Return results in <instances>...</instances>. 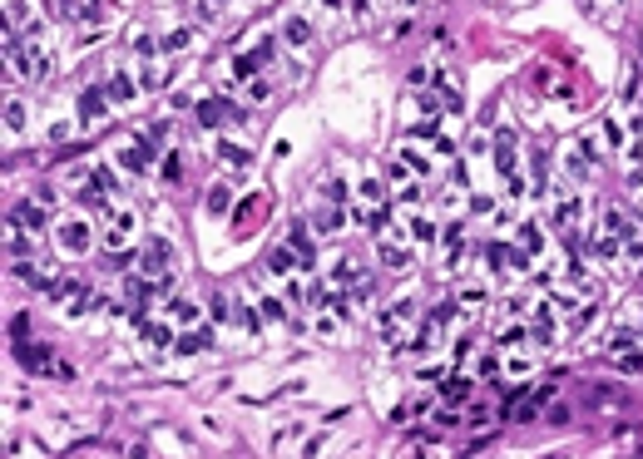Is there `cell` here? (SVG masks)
I'll return each instance as SVG.
<instances>
[{
	"instance_id": "17",
	"label": "cell",
	"mask_w": 643,
	"mask_h": 459,
	"mask_svg": "<svg viewBox=\"0 0 643 459\" xmlns=\"http://www.w3.org/2000/svg\"><path fill=\"white\" fill-rule=\"evenodd\" d=\"M361 198H366L371 208H377V203H386V188H381V178H371V173H366V178H361Z\"/></svg>"
},
{
	"instance_id": "28",
	"label": "cell",
	"mask_w": 643,
	"mask_h": 459,
	"mask_svg": "<svg viewBox=\"0 0 643 459\" xmlns=\"http://www.w3.org/2000/svg\"><path fill=\"white\" fill-rule=\"evenodd\" d=\"M262 316H273V321H292V316H287V306H282V302H273V297L262 302Z\"/></svg>"
},
{
	"instance_id": "32",
	"label": "cell",
	"mask_w": 643,
	"mask_h": 459,
	"mask_svg": "<svg viewBox=\"0 0 643 459\" xmlns=\"http://www.w3.org/2000/svg\"><path fill=\"white\" fill-rule=\"evenodd\" d=\"M164 178H169V183H179V178H183V163H179L174 153H169V163H164Z\"/></svg>"
},
{
	"instance_id": "12",
	"label": "cell",
	"mask_w": 643,
	"mask_h": 459,
	"mask_svg": "<svg viewBox=\"0 0 643 459\" xmlns=\"http://www.w3.org/2000/svg\"><path fill=\"white\" fill-rule=\"evenodd\" d=\"M218 158H223L228 168H248V163H252V153L238 148V143H218Z\"/></svg>"
},
{
	"instance_id": "24",
	"label": "cell",
	"mask_w": 643,
	"mask_h": 459,
	"mask_svg": "<svg viewBox=\"0 0 643 459\" xmlns=\"http://www.w3.org/2000/svg\"><path fill=\"white\" fill-rule=\"evenodd\" d=\"M411 233H416V242H431L436 227H431V217H411Z\"/></svg>"
},
{
	"instance_id": "2",
	"label": "cell",
	"mask_w": 643,
	"mask_h": 459,
	"mask_svg": "<svg viewBox=\"0 0 643 459\" xmlns=\"http://www.w3.org/2000/svg\"><path fill=\"white\" fill-rule=\"evenodd\" d=\"M50 356H55L50 346H30V341H15V361L30 366V371H40V375H55V361H50Z\"/></svg>"
},
{
	"instance_id": "19",
	"label": "cell",
	"mask_w": 643,
	"mask_h": 459,
	"mask_svg": "<svg viewBox=\"0 0 643 459\" xmlns=\"http://www.w3.org/2000/svg\"><path fill=\"white\" fill-rule=\"evenodd\" d=\"M322 193H327V203H347V178H342V173H332L327 183H322Z\"/></svg>"
},
{
	"instance_id": "18",
	"label": "cell",
	"mask_w": 643,
	"mask_h": 459,
	"mask_svg": "<svg viewBox=\"0 0 643 459\" xmlns=\"http://www.w3.org/2000/svg\"><path fill=\"white\" fill-rule=\"evenodd\" d=\"M6 129H10V134H20V129H25V104H20V99H10V104H6Z\"/></svg>"
},
{
	"instance_id": "10",
	"label": "cell",
	"mask_w": 643,
	"mask_h": 459,
	"mask_svg": "<svg viewBox=\"0 0 643 459\" xmlns=\"http://www.w3.org/2000/svg\"><path fill=\"white\" fill-rule=\"evenodd\" d=\"M203 208H208V212H213V217H223V212H228V208H233V193H228V188H223V183H213V188H208V193H203Z\"/></svg>"
},
{
	"instance_id": "31",
	"label": "cell",
	"mask_w": 643,
	"mask_h": 459,
	"mask_svg": "<svg viewBox=\"0 0 643 459\" xmlns=\"http://www.w3.org/2000/svg\"><path fill=\"white\" fill-rule=\"evenodd\" d=\"M203 341H208V336H183V341H179V356H193Z\"/></svg>"
},
{
	"instance_id": "35",
	"label": "cell",
	"mask_w": 643,
	"mask_h": 459,
	"mask_svg": "<svg viewBox=\"0 0 643 459\" xmlns=\"http://www.w3.org/2000/svg\"><path fill=\"white\" fill-rule=\"evenodd\" d=\"M10 10H15V25H25V20H30V6H25V0H10Z\"/></svg>"
},
{
	"instance_id": "6",
	"label": "cell",
	"mask_w": 643,
	"mask_h": 459,
	"mask_svg": "<svg viewBox=\"0 0 643 459\" xmlns=\"http://www.w3.org/2000/svg\"><path fill=\"white\" fill-rule=\"evenodd\" d=\"M529 336H534V341H554V336H559V326H554V302L534 306V316H529Z\"/></svg>"
},
{
	"instance_id": "23",
	"label": "cell",
	"mask_w": 643,
	"mask_h": 459,
	"mask_svg": "<svg viewBox=\"0 0 643 459\" xmlns=\"http://www.w3.org/2000/svg\"><path fill=\"white\" fill-rule=\"evenodd\" d=\"M396 203H401V208H416V203H421V183H401Z\"/></svg>"
},
{
	"instance_id": "11",
	"label": "cell",
	"mask_w": 643,
	"mask_h": 459,
	"mask_svg": "<svg viewBox=\"0 0 643 459\" xmlns=\"http://www.w3.org/2000/svg\"><path fill=\"white\" fill-rule=\"evenodd\" d=\"M10 222H20V227H35V233H45V212H40V208H30V203H20V208L10 212Z\"/></svg>"
},
{
	"instance_id": "3",
	"label": "cell",
	"mask_w": 643,
	"mask_h": 459,
	"mask_svg": "<svg viewBox=\"0 0 643 459\" xmlns=\"http://www.w3.org/2000/svg\"><path fill=\"white\" fill-rule=\"evenodd\" d=\"M149 163H153L149 139H134V143H124V148H119V168H124V173H149Z\"/></svg>"
},
{
	"instance_id": "14",
	"label": "cell",
	"mask_w": 643,
	"mask_h": 459,
	"mask_svg": "<svg viewBox=\"0 0 643 459\" xmlns=\"http://www.w3.org/2000/svg\"><path fill=\"white\" fill-rule=\"evenodd\" d=\"M337 227H342V203H332V208L317 212V233H337Z\"/></svg>"
},
{
	"instance_id": "4",
	"label": "cell",
	"mask_w": 643,
	"mask_h": 459,
	"mask_svg": "<svg viewBox=\"0 0 643 459\" xmlns=\"http://www.w3.org/2000/svg\"><path fill=\"white\" fill-rule=\"evenodd\" d=\"M104 222H109V233H104V242H109L114 252L129 242V233H134V212H119V208H109L104 212Z\"/></svg>"
},
{
	"instance_id": "36",
	"label": "cell",
	"mask_w": 643,
	"mask_h": 459,
	"mask_svg": "<svg viewBox=\"0 0 643 459\" xmlns=\"http://www.w3.org/2000/svg\"><path fill=\"white\" fill-rule=\"evenodd\" d=\"M45 10L50 15H70V0H45Z\"/></svg>"
},
{
	"instance_id": "37",
	"label": "cell",
	"mask_w": 643,
	"mask_h": 459,
	"mask_svg": "<svg viewBox=\"0 0 643 459\" xmlns=\"http://www.w3.org/2000/svg\"><path fill=\"white\" fill-rule=\"evenodd\" d=\"M322 10H332V15H337V10H342V0H322Z\"/></svg>"
},
{
	"instance_id": "7",
	"label": "cell",
	"mask_w": 643,
	"mask_h": 459,
	"mask_svg": "<svg viewBox=\"0 0 643 459\" xmlns=\"http://www.w3.org/2000/svg\"><path fill=\"white\" fill-rule=\"evenodd\" d=\"M60 247H65L70 257H84V252H89V227H84V222H65V227H60Z\"/></svg>"
},
{
	"instance_id": "25",
	"label": "cell",
	"mask_w": 643,
	"mask_h": 459,
	"mask_svg": "<svg viewBox=\"0 0 643 459\" xmlns=\"http://www.w3.org/2000/svg\"><path fill=\"white\" fill-rule=\"evenodd\" d=\"M80 20H84V25H99V20H104V6H99V0H89V6H80Z\"/></svg>"
},
{
	"instance_id": "30",
	"label": "cell",
	"mask_w": 643,
	"mask_h": 459,
	"mask_svg": "<svg viewBox=\"0 0 643 459\" xmlns=\"http://www.w3.org/2000/svg\"><path fill=\"white\" fill-rule=\"evenodd\" d=\"M30 336V321L25 316H10V341H25Z\"/></svg>"
},
{
	"instance_id": "21",
	"label": "cell",
	"mask_w": 643,
	"mask_h": 459,
	"mask_svg": "<svg viewBox=\"0 0 643 459\" xmlns=\"http://www.w3.org/2000/svg\"><path fill=\"white\" fill-rule=\"evenodd\" d=\"M381 262H386V267H406L411 257H406V247H396V242H386V238H381Z\"/></svg>"
},
{
	"instance_id": "34",
	"label": "cell",
	"mask_w": 643,
	"mask_h": 459,
	"mask_svg": "<svg viewBox=\"0 0 643 459\" xmlns=\"http://www.w3.org/2000/svg\"><path fill=\"white\" fill-rule=\"evenodd\" d=\"M94 183H99L104 193H109V188H114V173H109V168H94Z\"/></svg>"
},
{
	"instance_id": "16",
	"label": "cell",
	"mask_w": 643,
	"mask_h": 459,
	"mask_svg": "<svg viewBox=\"0 0 643 459\" xmlns=\"http://www.w3.org/2000/svg\"><path fill=\"white\" fill-rule=\"evenodd\" d=\"M188 45H193V30H188V25H179V30L164 35V49H169V54H179V49H188Z\"/></svg>"
},
{
	"instance_id": "39",
	"label": "cell",
	"mask_w": 643,
	"mask_h": 459,
	"mask_svg": "<svg viewBox=\"0 0 643 459\" xmlns=\"http://www.w3.org/2000/svg\"><path fill=\"white\" fill-rule=\"evenodd\" d=\"M218 6H223V0H208V10H218Z\"/></svg>"
},
{
	"instance_id": "1",
	"label": "cell",
	"mask_w": 643,
	"mask_h": 459,
	"mask_svg": "<svg viewBox=\"0 0 643 459\" xmlns=\"http://www.w3.org/2000/svg\"><path fill=\"white\" fill-rule=\"evenodd\" d=\"M193 114H198V124H203V129H218V124H228V119H233V124H252V119H248V109H233L228 99H198Z\"/></svg>"
},
{
	"instance_id": "26",
	"label": "cell",
	"mask_w": 643,
	"mask_h": 459,
	"mask_svg": "<svg viewBox=\"0 0 643 459\" xmlns=\"http://www.w3.org/2000/svg\"><path fill=\"white\" fill-rule=\"evenodd\" d=\"M599 134H604V143H609V148H619V143H623V129H619L614 119H604V129H599Z\"/></svg>"
},
{
	"instance_id": "15",
	"label": "cell",
	"mask_w": 643,
	"mask_h": 459,
	"mask_svg": "<svg viewBox=\"0 0 643 459\" xmlns=\"http://www.w3.org/2000/svg\"><path fill=\"white\" fill-rule=\"evenodd\" d=\"M104 89H109V99H114V104H124V99H134V79H129V75H114V79H109V84H104Z\"/></svg>"
},
{
	"instance_id": "8",
	"label": "cell",
	"mask_w": 643,
	"mask_h": 459,
	"mask_svg": "<svg viewBox=\"0 0 643 459\" xmlns=\"http://www.w3.org/2000/svg\"><path fill=\"white\" fill-rule=\"evenodd\" d=\"M282 40H287L292 49H307V45H312V25H307V15H287V20H282Z\"/></svg>"
},
{
	"instance_id": "22",
	"label": "cell",
	"mask_w": 643,
	"mask_h": 459,
	"mask_svg": "<svg viewBox=\"0 0 643 459\" xmlns=\"http://www.w3.org/2000/svg\"><path fill=\"white\" fill-rule=\"evenodd\" d=\"M520 242H524V252H529V257L545 247V238H540V227H534V222H529V227H520Z\"/></svg>"
},
{
	"instance_id": "38",
	"label": "cell",
	"mask_w": 643,
	"mask_h": 459,
	"mask_svg": "<svg viewBox=\"0 0 643 459\" xmlns=\"http://www.w3.org/2000/svg\"><path fill=\"white\" fill-rule=\"evenodd\" d=\"M356 10H361V15H371V0H356Z\"/></svg>"
},
{
	"instance_id": "27",
	"label": "cell",
	"mask_w": 643,
	"mask_h": 459,
	"mask_svg": "<svg viewBox=\"0 0 643 459\" xmlns=\"http://www.w3.org/2000/svg\"><path fill=\"white\" fill-rule=\"evenodd\" d=\"M292 257H297L292 247H278V252H273V272H292Z\"/></svg>"
},
{
	"instance_id": "33",
	"label": "cell",
	"mask_w": 643,
	"mask_h": 459,
	"mask_svg": "<svg viewBox=\"0 0 643 459\" xmlns=\"http://www.w3.org/2000/svg\"><path fill=\"white\" fill-rule=\"evenodd\" d=\"M524 341V326H510V331H500V346H520Z\"/></svg>"
},
{
	"instance_id": "29",
	"label": "cell",
	"mask_w": 643,
	"mask_h": 459,
	"mask_svg": "<svg viewBox=\"0 0 643 459\" xmlns=\"http://www.w3.org/2000/svg\"><path fill=\"white\" fill-rule=\"evenodd\" d=\"M174 316H179V321H198V306H193V302H183V297H179V302H174Z\"/></svg>"
},
{
	"instance_id": "20",
	"label": "cell",
	"mask_w": 643,
	"mask_h": 459,
	"mask_svg": "<svg viewBox=\"0 0 643 459\" xmlns=\"http://www.w3.org/2000/svg\"><path fill=\"white\" fill-rule=\"evenodd\" d=\"M638 79H643V75H638V65H633V60H628V70H623V89H619V94H623V99H628V104H633V99H638Z\"/></svg>"
},
{
	"instance_id": "5",
	"label": "cell",
	"mask_w": 643,
	"mask_h": 459,
	"mask_svg": "<svg viewBox=\"0 0 643 459\" xmlns=\"http://www.w3.org/2000/svg\"><path fill=\"white\" fill-rule=\"evenodd\" d=\"M287 247L297 252V262H302V267H312L317 247H312V238H307V222H302V217H292V227H287Z\"/></svg>"
},
{
	"instance_id": "13",
	"label": "cell",
	"mask_w": 643,
	"mask_h": 459,
	"mask_svg": "<svg viewBox=\"0 0 643 459\" xmlns=\"http://www.w3.org/2000/svg\"><path fill=\"white\" fill-rule=\"evenodd\" d=\"M441 395H446V405H465L470 380H460V375H455V380H446V385H441Z\"/></svg>"
},
{
	"instance_id": "9",
	"label": "cell",
	"mask_w": 643,
	"mask_h": 459,
	"mask_svg": "<svg viewBox=\"0 0 643 459\" xmlns=\"http://www.w3.org/2000/svg\"><path fill=\"white\" fill-rule=\"evenodd\" d=\"M104 104H109V89H84V94H80V114H84L89 124L104 119Z\"/></svg>"
}]
</instances>
